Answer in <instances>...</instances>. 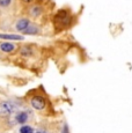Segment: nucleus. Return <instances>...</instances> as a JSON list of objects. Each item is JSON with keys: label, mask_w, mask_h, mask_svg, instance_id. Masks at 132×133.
Instances as JSON below:
<instances>
[{"label": "nucleus", "mask_w": 132, "mask_h": 133, "mask_svg": "<svg viewBox=\"0 0 132 133\" xmlns=\"http://www.w3.org/2000/svg\"><path fill=\"white\" fill-rule=\"evenodd\" d=\"M20 133H34V129L29 125H22L20 127Z\"/></svg>", "instance_id": "11"}, {"label": "nucleus", "mask_w": 132, "mask_h": 133, "mask_svg": "<svg viewBox=\"0 0 132 133\" xmlns=\"http://www.w3.org/2000/svg\"><path fill=\"white\" fill-rule=\"evenodd\" d=\"M71 22H72V15L67 9H60L55 15V19H53V23H55V27L57 28V30H63L70 27Z\"/></svg>", "instance_id": "1"}, {"label": "nucleus", "mask_w": 132, "mask_h": 133, "mask_svg": "<svg viewBox=\"0 0 132 133\" xmlns=\"http://www.w3.org/2000/svg\"><path fill=\"white\" fill-rule=\"evenodd\" d=\"M42 13H43V7L38 4L31 5V6L28 8V14H29V16L32 17V19H37V17H39L41 15H42Z\"/></svg>", "instance_id": "4"}, {"label": "nucleus", "mask_w": 132, "mask_h": 133, "mask_svg": "<svg viewBox=\"0 0 132 133\" xmlns=\"http://www.w3.org/2000/svg\"><path fill=\"white\" fill-rule=\"evenodd\" d=\"M28 119H29V115H28L27 111H20L15 115V122L17 124H21V125H24Z\"/></svg>", "instance_id": "8"}, {"label": "nucleus", "mask_w": 132, "mask_h": 133, "mask_svg": "<svg viewBox=\"0 0 132 133\" xmlns=\"http://www.w3.org/2000/svg\"><path fill=\"white\" fill-rule=\"evenodd\" d=\"M30 104L34 109L36 110H43L47 105V102H45V98L41 95H36V96H32L30 98Z\"/></svg>", "instance_id": "3"}, {"label": "nucleus", "mask_w": 132, "mask_h": 133, "mask_svg": "<svg viewBox=\"0 0 132 133\" xmlns=\"http://www.w3.org/2000/svg\"><path fill=\"white\" fill-rule=\"evenodd\" d=\"M17 110V105L13 101H2L0 103V115L1 116H9Z\"/></svg>", "instance_id": "2"}, {"label": "nucleus", "mask_w": 132, "mask_h": 133, "mask_svg": "<svg viewBox=\"0 0 132 133\" xmlns=\"http://www.w3.org/2000/svg\"><path fill=\"white\" fill-rule=\"evenodd\" d=\"M34 133H48L47 131H44V130H37L36 132H34Z\"/></svg>", "instance_id": "15"}, {"label": "nucleus", "mask_w": 132, "mask_h": 133, "mask_svg": "<svg viewBox=\"0 0 132 133\" xmlns=\"http://www.w3.org/2000/svg\"><path fill=\"white\" fill-rule=\"evenodd\" d=\"M36 0H22V2L23 4H26V5H30V4H32V2H35Z\"/></svg>", "instance_id": "13"}, {"label": "nucleus", "mask_w": 132, "mask_h": 133, "mask_svg": "<svg viewBox=\"0 0 132 133\" xmlns=\"http://www.w3.org/2000/svg\"><path fill=\"white\" fill-rule=\"evenodd\" d=\"M15 49H16L15 44H13V43H11V42H1L0 43V50H1L2 52H5V53L14 52Z\"/></svg>", "instance_id": "6"}, {"label": "nucleus", "mask_w": 132, "mask_h": 133, "mask_svg": "<svg viewBox=\"0 0 132 133\" xmlns=\"http://www.w3.org/2000/svg\"><path fill=\"white\" fill-rule=\"evenodd\" d=\"M41 32V28L34 22H30V24L28 25V28L23 31V34L26 35H38Z\"/></svg>", "instance_id": "7"}, {"label": "nucleus", "mask_w": 132, "mask_h": 133, "mask_svg": "<svg viewBox=\"0 0 132 133\" xmlns=\"http://www.w3.org/2000/svg\"><path fill=\"white\" fill-rule=\"evenodd\" d=\"M20 53H21V56H24V57H30V56L34 55V50H32V48L30 46H22L20 49Z\"/></svg>", "instance_id": "10"}, {"label": "nucleus", "mask_w": 132, "mask_h": 133, "mask_svg": "<svg viewBox=\"0 0 132 133\" xmlns=\"http://www.w3.org/2000/svg\"><path fill=\"white\" fill-rule=\"evenodd\" d=\"M12 5V0H0V8H7Z\"/></svg>", "instance_id": "12"}, {"label": "nucleus", "mask_w": 132, "mask_h": 133, "mask_svg": "<svg viewBox=\"0 0 132 133\" xmlns=\"http://www.w3.org/2000/svg\"><path fill=\"white\" fill-rule=\"evenodd\" d=\"M62 133H68V129H67V126H66V125L63 127V132Z\"/></svg>", "instance_id": "14"}, {"label": "nucleus", "mask_w": 132, "mask_h": 133, "mask_svg": "<svg viewBox=\"0 0 132 133\" xmlns=\"http://www.w3.org/2000/svg\"><path fill=\"white\" fill-rule=\"evenodd\" d=\"M30 22L31 21L26 19V17H21V19H19L16 22H15V29H16V31L23 34V31L28 28V25L30 24Z\"/></svg>", "instance_id": "5"}, {"label": "nucleus", "mask_w": 132, "mask_h": 133, "mask_svg": "<svg viewBox=\"0 0 132 133\" xmlns=\"http://www.w3.org/2000/svg\"><path fill=\"white\" fill-rule=\"evenodd\" d=\"M0 39L6 41H23V36L17 34H0Z\"/></svg>", "instance_id": "9"}]
</instances>
